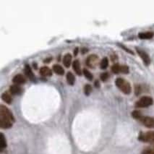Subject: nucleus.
I'll return each instance as SVG.
<instances>
[{"mask_svg":"<svg viewBox=\"0 0 154 154\" xmlns=\"http://www.w3.org/2000/svg\"><path fill=\"white\" fill-rule=\"evenodd\" d=\"M15 122V117L11 111L6 106H0V127L2 129L12 128Z\"/></svg>","mask_w":154,"mask_h":154,"instance_id":"obj_1","label":"nucleus"},{"mask_svg":"<svg viewBox=\"0 0 154 154\" xmlns=\"http://www.w3.org/2000/svg\"><path fill=\"white\" fill-rule=\"evenodd\" d=\"M115 84L118 87V88L120 89L125 94H130L131 92V85L128 80H125L124 78H117L115 80Z\"/></svg>","mask_w":154,"mask_h":154,"instance_id":"obj_2","label":"nucleus"},{"mask_svg":"<svg viewBox=\"0 0 154 154\" xmlns=\"http://www.w3.org/2000/svg\"><path fill=\"white\" fill-rule=\"evenodd\" d=\"M153 103V100L150 96H145L137 100L135 103V106L137 108H146L151 106Z\"/></svg>","mask_w":154,"mask_h":154,"instance_id":"obj_3","label":"nucleus"},{"mask_svg":"<svg viewBox=\"0 0 154 154\" xmlns=\"http://www.w3.org/2000/svg\"><path fill=\"white\" fill-rule=\"evenodd\" d=\"M139 140L144 143H154V131H148L141 132L138 136Z\"/></svg>","mask_w":154,"mask_h":154,"instance_id":"obj_4","label":"nucleus"},{"mask_svg":"<svg viewBox=\"0 0 154 154\" xmlns=\"http://www.w3.org/2000/svg\"><path fill=\"white\" fill-rule=\"evenodd\" d=\"M137 120H139L143 125H145L147 128H154V117L143 116L142 114Z\"/></svg>","mask_w":154,"mask_h":154,"instance_id":"obj_5","label":"nucleus"},{"mask_svg":"<svg viewBox=\"0 0 154 154\" xmlns=\"http://www.w3.org/2000/svg\"><path fill=\"white\" fill-rule=\"evenodd\" d=\"M112 71L114 73H128L129 67L127 65H120L119 64H113Z\"/></svg>","mask_w":154,"mask_h":154,"instance_id":"obj_6","label":"nucleus"},{"mask_svg":"<svg viewBox=\"0 0 154 154\" xmlns=\"http://www.w3.org/2000/svg\"><path fill=\"white\" fill-rule=\"evenodd\" d=\"M98 57L96 54H91L85 60V63L90 67H94L97 64Z\"/></svg>","mask_w":154,"mask_h":154,"instance_id":"obj_7","label":"nucleus"},{"mask_svg":"<svg viewBox=\"0 0 154 154\" xmlns=\"http://www.w3.org/2000/svg\"><path fill=\"white\" fill-rule=\"evenodd\" d=\"M136 51H137V54H139V56L141 57L144 63L146 64V65H148L150 63V58L149 55L147 54L146 51H143V50L139 49V48H136Z\"/></svg>","mask_w":154,"mask_h":154,"instance_id":"obj_8","label":"nucleus"},{"mask_svg":"<svg viewBox=\"0 0 154 154\" xmlns=\"http://www.w3.org/2000/svg\"><path fill=\"white\" fill-rule=\"evenodd\" d=\"M12 81H13V83H15V84H17V85H19V84H23L26 83V78L23 76V75L20 74L19 73V74L15 75V76L13 77V78H12Z\"/></svg>","mask_w":154,"mask_h":154,"instance_id":"obj_9","label":"nucleus"},{"mask_svg":"<svg viewBox=\"0 0 154 154\" xmlns=\"http://www.w3.org/2000/svg\"><path fill=\"white\" fill-rule=\"evenodd\" d=\"M10 91L13 95L20 94L22 92V88L17 84H14V85H11L10 86Z\"/></svg>","mask_w":154,"mask_h":154,"instance_id":"obj_10","label":"nucleus"},{"mask_svg":"<svg viewBox=\"0 0 154 154\" xmlns=\"http://www.w3.org/2000/svg\"><path fill=\"white\" fill-rule=\"evenodd\" d=\"M41 75H44V76H51L52 75V71L47 66H43L40 68V70H39Z\"/></svg>","mask_w":154,"mask_h":154,"instance_id":"obj_11","label":"nucleus"},{"mask_svg":"<svg viewBox=\"0 0 154 154\" xmlns=\"http://www.w3.org/2000/svg\"><path fill=\"white\" fill-rule=\"evenodd\" d=\"M154 33L151 31H146V32H141L138 33V37L141 39H150L153 38Z\"/></svg>","mask_w":154,"mask_h":154,"instance_id":"obj_12","label":"nucleus"},{"mask_svg":"<svg viewBox=\"0 0 154 154\" xmlns=\"http://www.w3.org/2000/svg\"><path fill=\"white\" fill-rule=\"evenodd\" d=\"M72 67L75 72L78 75H81V69H80V61L78 60H75L72 62Z\"/></svg>","mask_w":154,"mask_h":154,"instance_id":"obj_13","label":"nucleus"},{"mask_svg":"<svg viewBox=\"0 0 154 154\" xmlns=\"http://www.w3.org/2000/svg\"><path fill=\"white\" fill-rule=\"evenodd\" d=\"M72 61V55L69 53H67L64 54L63 57V63L65 67H69Z\"/></svg>","mask_w":154,"mask_h":154,"instance_id":"obj_14","label":"nucleus"},{"mask_svg":"<svg viewBox=\"0 0 154 154\" xmlns=\"http://www.w3.org/2000/svg\"><path fill=\"white\" fill-rule=\"evenodd\" d=\"M25 73H26V75L30 78V80L35 79L33 71H32L31 68H30V67L28 65V64H26V66H25Z\"/></svg>","mask_w":154,"mask_h":154,"instance_id":"obj_15","label":"nucleus"},{"mask_svg":"<svg viewBox=\"0 0 154 154\" xmlns=\"http://www.w3.org/2000/svg\"><path fill=\"white\" fill-rule=\"evenodd\" d=\"M2 98L3 101L6 102L7 103H11V102L12 101L11 95L9 94L8 92H7V91H5V92H4L2 94Z\"/></svg>","mask_w":154,"mask_h":154,"instance_id":"obj_16","label":"nucleus"},{"mask_svg":"<svg viewBox=\"0 0 154 154\" xmlns=\"http://www.w3.org/2000/svg\"><path fill=\"white\" fill-rule=\"evenodd\" d=\"M6 147H7L6 139H5L4 134L1 133L0 134V150H1V151H3V150H4Z\"/></svg>","mask_w":154,"mask_h":154,"instance_id":"obj_17","label":"nucleus"},{"mask_svg":"<svg viewBox=\"0 0 154 154\" xmlns=\"http://www.w3.org/2000/svg\"><path fill=\"white\" fill-rule=\"evenodd\" d=\"M53 70L58 75H63L64 73V69L60 64H56L53 65Z\"/></svg>","mask_w":154,"mask_h":154,"instance_id":"obj_18","label":"nucleus"},{"mask_svg":"<svg viewBox=\"0 0 154 154\" xmlns=\"http://www.w3.org/2000/svg\"><path fill=\"white\" fill-rule=\"evenodd\" d=\"M66 78H67V83L70 85H73L75 83V75L71 72H67V75H66Z\"/></svg>","mask_w":154,"mask_h":154,"instance_id":"obj_19","label":"nucleus"},{"mask_svg":"<svg viewBox=\"0 0 154 154\" xmlns=\"http://www.w3.org/2000/svg\"><path fill=\"white\" fill-rule=\"evenodd\" d=\"M141 154H154V145L145 148Z\"/></svg>","mask_w":154,"mask_h":154,"instance_id":"obj_20","label":"nucleus"},{"mask_svg":"<svg viewBox=\"0 0 154 154\" xmlns=\"http://www.w3.org/2000/svg\"><path fill=\"white\" fill-rule=\"evenodd\" d=\"M109 65V60L107 57H103L100 62V67L101 69H106Z\"/></svg>","mask_w":154,"mask_h":154,"instance_id":"obj_21","label":"nucleus"},{"mask_svg":"<svg viewBox=\"0 0 154 154\" xmlns=\"http://www.w3.org/2000/svg\"><path fill=\"white\" fill-rule=\"evenodd\" d=\"M83 72L84 75L85 76V78H88V80H92L93 79V78H94V76H93V74L90 71L88 70V69H87L86 68H84Z\"/></svg>","mask_w":154,"mask_h":154,"instance_id":"obj_22","label":"nucleus"},{"mask_svg":"<svg viewBox=\"0 0 154 154\" xmlns=\"http://www.w3.org/2000/svg\"><path fill=\"white\" fill-rule=\"evenodd\" d=\"M92 91V86L90 84H85V86H84V92L86 95H88Z\"/></svg>","mask_w":154,"mask_h":154,"instance_id":"obj_23","label":"nucleus"},{"mask_svg":"<svg viewBox=\"0 0 154 154\" xmlns=\"http://www.w3.org/2000/svg\"><path fill=\"white\" fill-rule=\"evenodd\" d=\"M109 78V73L108 72H103L101 74V79L103 81H106Z\"/></svg>","mask_w":154,"mask_h":154,"instance_id":"obj_24","label":"nucleus"},{"mask_svg":"<svg viewBox=\"0 0 154 154\" xmlns=\"http://www.w3.org/2000/svg\"><path fill=\"white\" fill-rule=\"evenodd\" d=\"M95 85H96V87L99 86V82H98V80H96V81H95Z\"/></svg>","mask_w":154,"mask_h":154,"instance_id":"obj_25","label":"nucleus"},{"mask_svg":"<svg viewBox=\"0 0 154 154\" xmlns=\"http://www.w3.org/2000/svg\"><path fill=\"white\" fill-rule=\"evenodd\" d=\"M78 47H76V48H75V49H74V54L75 55H77V54H78Z\"/></svg>","mask_w":154,"mask_h":154,"instance_id":"obj_26","label":"nucleus"}]
</instances>
